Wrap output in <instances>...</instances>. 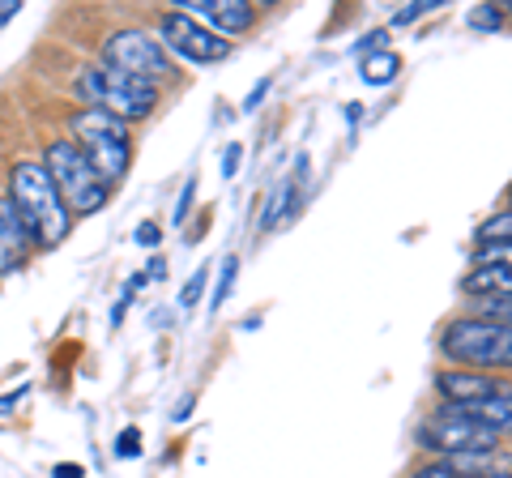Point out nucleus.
Here are the masks:
<instances>
[{
  "instance_id": "nucleus-1",
  "label": "nucleus",
  "mask_w": 512,
  "mask_h": 478,
  "mask_svg": "<svg viewBox=\"0 0 512 478\" xmlns=\"http://www.w3.org/2000/svg\"><path fill=\"white\" fill-rule=\"evenodd\" d=\"M9 201L13 210L22 214L30 239H35V248H56L64 244V235L73 227V214L69 205L60 201L52 175H47L43 163H18L9 171Z\"/></svg>"
},
{
  "instance_id": "nucleus-2",
  "label": "nucleus",
  "mask_w": 512,
  "mask_h": 478,
  "mask_svg": "<svg viewBox=\"0 0 512 478\" xmlns=\"http://www.w3.org/2000/svg\"><path fill=\"white\" fill-rule=\"evenodd\" d=\"M69 141L77 150H82V158L94 167V175L116 188L124 180L128 171V154H133V146H128V124L107 116V111H94V107H82L69 116Z\"/></svg>"
},
{
  "instance_id": "nucleus-3",
  "label": "nucleus",
  "mask_w": 512,
  "mask_h": 478,
  "mask_svg": "<svg viewBox=\"0 0 512 478\" xmlns=\"http://www.w3.org/2000/svg\"><path fill=\"white\" fill-rule=\"evenodd\" d=\"M77 99L94 111H107L116 120H146L150 111L158 107V86L141 82V77H128L120 69H107V65H86L77 73Z\"/></svg>"
},
{
  "instance_id": "nucleus-4",
  "label": "nucleus",
  "mask_w": 512,
  "mask_h": 478,
  "mask_svg": "<svg viewBox=\"0 0 512 478\" xmlns=\"http://www.w3.org/2000/svg\"><path fill=\"white\" fill-rule=\"evenodd\" d=\"M440 350H444V359H453L470 372L512 368V329L483 321V316H461V321L444 325Z\"/></svg>"
},
{
  "instance_id": "nucleus-5",
  "label": "nucleus",
  "mask_w": 512,
  "mask_h": 478,
  "mask_svg": "<svg viewBox=\"0 0 512 478\" xmlns=\"http://www.w3.org/2000/svg\"><path fill=\"white\" fill-rule=\"evenodd\" d=\"M43 167H47V175H52L60 201L69 205V214H99L107 205L111 188L94 175V167L86 163L73 141H47Z\"/></svg>"
},
{
  "instance_id": "nucleus-6",
  "label": "nucleus",
  "mask_w": 512,
  "mask_h": 478,
  "mask_svg": "<svg viewBox=\"0 0 512 478\" xmlns=\"http://www.w3.org/2000/svg\"><path fill=\"white\" fill-rule=\"evenodd\" d=\"M103 65L120 69L128 77H141L150 86H163L167 77H175V60L167 56V47L146 30H111L103 39Z\"/></svg>"
},
{
  "instance_id": "nucleus-7",
  "label": "nucleus",
  "mask_w": 512,
  "mask_h": 478,
  "mask_svg": "<svg viewBox=\"0 0 512 478\" xmlns=\"http://www.w3.org/2000/svg\"><path fill=\"white\" fill-rule=\"evenodd\" d=\"M419 440L427 444L431 453H440V457H466V453H491V449H500V436L491 432V427L478 419V414L470 410H457V406H444L436 419H431Z\"/></svg>"
},
{
  "instance_id": "nucleus-8",
  "label": "nucleus",
  "mask_w": 512,
  "mask_h": 478,
  "mask_svg": "<svg viewBox=\"0 0 512 478\" xmlns=\"http://www.w3.org/2000/svg\"><path fill=\"white\" fill-rule=\"evenodd\" d=\"M158 35H163L158 43L167 47V56H180L188 65H218V60L231 56V43L214 35L210 26H201L197 18H188L184 9L163 13L158 18Z\"/></svg>"
},
{
  "instance_id": "nucleus-9",
  "label": "nucleus",
  "mask_w": 512,
  "mask_h": 478,
  "mask_svg": "<svg viewBox=\"0 0 512 478\" xmlns=\"http://www.w3.org/2000/svg\"><path fill=\"white\" fill-rule=\"evenodd\" d=\"M436 389L448 406H457V410H474V406H483L487 397H495L504 385L495 376L487 372H470V368H453V372H440L436 376Z\"/></svg>"
},
{
  "instance_id": "nucleus-10",
  "label": "nucleus",
  "mask_w": 512,
  "mask_h": 478,
  "mask_svg": "<svg viewBox=\"0 0 512 478\" xmlns=\"http://www.w3.org/2000/svg\"><path fill=\"white\" fill-rule=\"evenodd\" d=\"M184 13L210 26L214 35H239L256 22V5H248V0H184Z\"/></svg>"
},
{
  "instance_id": "nucleus-11",
  "label": "nucleus",
  "mask_w": 512,
  "mask_h": 478,
  "mask_svg": "<svg viewBox=\"0 0 512 478\" xmlns=\"http://www.w3.org/2000/svg\"><path fill=\"white\" fill-rule=\"evenodd\" d=\"M30 248H35V239H30L22 214L13 210L9 197H0V274H13V269H22Z\"/></svg>"
},
{
  "instance_id": "nucleus-12",
  "label": "nucleus",
  "mask_w": 512,
  "mask_h": 478,
  "mask_svg": "<svg viewBox=\"0 0 512 478\" xmlns=\"http://www.w3.org/2000/svg\"><path fill=\"white\" fill-rule=\"evenodd\" d=\"M461 291L474 299H512V265H474Z\"/></svg>"
},
{
  "instance_id": "nucleus-13",
  "label": "nucleus",
  "mask_w": 512,
  "mask_h": 478,
  "mask_svg": "<svg viewBox=\"0 0 512 478\" xmlns=\"http://www.w3.org/2000/svg\"><path fill=\"white\" fill-rule=\"evenodd\" d=\"M470 414H478L495 436H512V389H500L495 397H487L483 406H474Z\"/></svg>"
},
{
  "instance_id": "nucleus-14",
  "label": "nucleus",
  "mask_w": 512,
  "mask_h": 478,
  "mask_svg": "<svg viewBox=\"0 0 512 478\" xmlns=\"http://www.w3.org/2000/svg\"><path fill=\"white\" fill-rule=\"evenodd\" d=\"M397 69H402V60H397L393 47H380V52L363 56V82L367 86H389L397 77Z\"/></svg>"
},
{
  "instance_id": "nucleus-15",
  "label": "nucleus",
  "mask_w": 512,
  "mask_h": 478,
  "mask_svg": "<svg viewBox=\"0 0 512 478\" xmlns=\"http://www.w3.org/2000/svg\"><path fill=\"white\" fill-rule=\"evenodd\" d=\"M291 205H295V188H291V180H282V184L274 188V197H269L265 214H261V231H274L286 214H295Z\"/></svg>"
},
{
  "instance_id": "nucleus-16",
  "label": "nucleus",
  "mask_w": 512,
  "mask_h": 478,
  "mask_svg": "<svg viewBox=\"0 0 512 478\" xmlns=\"http://www.w3.org/2000/svg\"><path fill=\"white\" fill-rule=\"evenodd\" d=\"M474 239H478V244H512V210L495 214V218H487V222H478Z\"/></svg>"
},
{
  "instance_id": "nucleus-17",
  "label": "nucleus",
  "mask_w": 512,
  "mask_h": 478,
  "mask_svg": "<svg viewBox=\"0 0 512 478\" xmlns=\"http://www.w3.org/2000/svg\"><path fill=\"white\" fill-rule=\"evenodd\" d=\"M235 274H239V257H222V278H218V286H214V308H222V304L231 299Z\"/></svg>"
},
{
  "instance_id": "nucleus-18",
  "label": "nucleus",
  "mask_w": 512,
  "mask_h": 478,
  "mask_svg": "<svg viewBox=\"0 0 512 478\" xmlns=\"http://www.w3.org/2000/svg\"><path fill=\"white\" fill-rule=\"evenodd\" d=\"M466 22H470L474 30H500V26H504V13L495 9V5H474V9L466 13Z\"/></svg>"
},
{
  "instance_id": "nucleus-19",
  "label": "nucleus",
  "mask_w": 512,
  "mask_h": 478,
  "mask_svg": "<svg viewBox=\"0 0 512 478\" xmlns=\"http://www.w3.org/2000/svg\"><path fill=\"white\" fill-rule=\"evenodd\" d=\"M474 265H512V244H478Z\"/></svg>"
},
{
  "instance_id": "nucleus-20",
  "label": "nucleus",
  "mask_w": 512,
  "mask_h": 478,
  "mask_svg": "<svg viewBox=\"0 0 512 478\" xmlns=\"http://www.w3.org/2000/svg\"><path fill=\"white\" fill-rule=\"evenodd\" d=\"M478 308L487 312L483 321H495V325L512 329V299H478Z\"/></svg>"
},
{
  "instance_id": "nucleus-21",
  "label": "nucleus",
  "mask_w": 512,
  "mask_h": 478,
  "mask_svg": "<svg viewBox=\"0 0 512 478\" xmlns=\"http://www.w3.org/2000/svg\"><path fill=\"white\" fill-rule=\"evenodd\" d=\"M205 282H210V265H205V269H197V274H192L188 278V286H184V291H180V304L192 312V308H197V299H201V291H205Z\"/></svg>"
},
{
  "instance_id": "nucleus-22",
  "label": "nucleus",
  "mask_w": 512,
  "mask_h": 478,
  "mask_svg": "<svg viewBox=\"0 0 512 478\" xmlns=\"http://www.w3.org/2000/svg\"><path fill=\"white\" fill-rule=\"evenodd\" d=\"M444 0H410V5L402 9V13H393V26H406V22H414V18H423V13H431V9H440Z\"/></svg>"
},
{
  "instance_id": "nucleus-23",
  "label": "nucleus",
  "mask_w": 512,
  "mask_h": 478,
  "mask_svg": "<svg viewBox=\"0 0 512 478\" xmlns=\"http://www.w3.org/2000/svg\"><path fill=\"white\" fill-rule=\"evenodd\" d=\"M137 453H141V432L137 427H124L116 436V457H137Z\"/></svg>"
},
{
  "instance_id": "nucleus-24",
  "label": "nucleus",
  "mask_w": 512,
  "mask_h": 478,
  "mask_svg": "<svg viewBox=\"0 0 512 478\" xmlns=\"http://www.w3.org/2000/svg\"><path fill=\"white\" fill-rule=\"evenodd\" d=\"M414 478H461L457 474V466H453V461H427V466H419V470H414Z\"/></svg>"
},
{
  "instance_id": "nucleus-25",
  "label": "nucleus",
  "mask_w": 512,
  "mask_h": 478,
  "mask_svg": "<svg viewBox=\"0 0 512 478\" xmlns=\"http://www.w3.org/2000/svg\"><path fill=\"white\" fill-rule=\"evenodd\" d=\"M239 158H244V146H239V141H231L227 154H222V175H227V180L239 171Z\"/></svg>"
},
{
  "instance_id": "nucleus-26",
  "label": "nucleus",
  "mask_w": 512,
  "mask_h": 478,
  "mask_svg": "<svg viewBox=\"0 0 512 478\" xmlns=\"http://www.w3.org/2000/svg\"><path fill=\"white\" fill-rule=\"evenodd\" d=\"M158 239H163V231H158V222H141V227H137V244H141V248H154Z\"/></svg>"
},
{
  "instance_id": "nucleus-27",
  "label": "nucleus",
  "mask_w": 512,
  "mask_h": 478,
  "mask_svg": "<svg viewBox=\"0 0 512 478\" xmlns=\"http://www.w3.org/2000/svg\"><path fill=\"white\" fill-rule=\"evenodd\" d=\"M192 193H197V180H188V184H184V193H180V205H175V222H184V218H188V205H192Z\"/></svg>"
},
{
  "instance_id": "nucleus-28",
  "label": "nucleus",
  "mask_w": 512,
  "mask_h": 478,
  "mask_svg": "<svg viewBox=\"0 0 512 478\" xmlns=\"http://www.w3.org/2000/svg\"><path fill=\"white\" fill-rule=\"evenodd\" d=\"M18 13H22V5H18V0H0V26H5V22H13V18H18Z\"/></svg>"
},
{
  "instance_id": "nucleus-29",
  "label": "nucleus",
  "mask_w": 512,
  "mask_h": 478,
  "mask_svg": "<svg viewBox=\"0 0 512 478\" xmlns=\"http://www.w3.org/2000/svg\"><path fill=\"white\" fill-rule=\"evenodd\" d=\"M56 478H86V470H82V466H73V461H60V466H56Z\"/></svg>"
},
{
  "instance_id": "nucleus-30",
  "label": "nucleus",
  "mask_w": 512,
  "mask_h": 478,
  "mask_svg": "<svg viewBox=\"0 0 512 478\" xmlns=\"http://www.w3.org/2000/svg\"><path fill=\"white\" fill-rule=\"evenodd\" d=\"M265 90H269V77H265V82H261V86H256L252 94H248V111H256V103H261V99H265Z\"/></svg>"
},
{
  "instance_id": "nucleus-31",
  "label": "nucleus",
  "mask_w": 512,
  "mask_h": 478,
  "mask_svg": "<svg viewBox=\"0 0 512 478\" xmlns=\"http://www.w3.org/2000/svg\"><path fill=\"white\" fill-rule=\"evenodd\" d=\"M13 406H18V393H9V397H0V414H5V410H13Z\"/></svg>"
}]
</instances>
